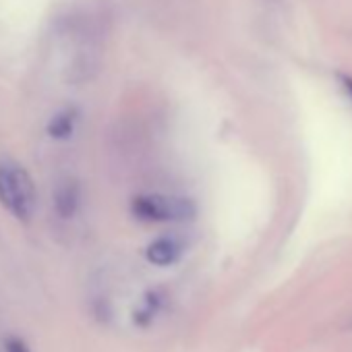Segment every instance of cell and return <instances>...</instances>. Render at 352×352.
I'll use <instances>...</instances> for the list:
<instances>
[{
  "mask_svg": "<svg viewBox=\"0 0 352 352\" xmlns=\"http://www.w3.org/2000/svg\"><path fill=\"white\" fill-rule=\"evenodd\" d=\"M133 214L145 222H183L195 216V206L183 197L141 195L133 201Z\"/></svg>",
  "mask_w": 352,
  "mask_h": 352,
  "instance_id": "7a4b0ae2",
  "label": "cell"
},
{
  "mask_svg": "<svg viewBox=\"0 0 352 352\" xmlns=\"http://www.w3.org/2000/svg\"><path fill=\"white\" fill-rule=\"evenodd\" d=\"M73 126H75V112H60L48 124V133L54 139H67V137H71Z\"/></svg>",
  "mask_w": 352,
  "mask_h": 352,
  "instance_id": "5b68a950",
  "label": "cell"
},
{
  "mask_svg": "<svg viewBox=\"0 0 352 352\" xmlns=\"http://www.w3.org/2000/svg\"><path fill=\"white\" fill-rule=\"evenodd\" d=\"M340 83H342V87H344V91H346V96L352 100V79L350 77H340Z\"/></svg>",
  "mask_w": 352,
  "mask_h": 352,
  "instance_id": "52a82bcc",
  "label": "cell"
},
{
  "mask_svg": "<svg viewBox=\"0 0 352 352\" xmlns=\"http://www.w3.org/2000/svg\"><path fill=\"white\" fill-rule=\"evenodd\" d=\"M79 206V195H77V187L75 185H65L58 189L56 193V210L60 216L71 218L77 212Z\"/></svg>",
  "mask_w": 352,
  "mask_h": 352,
  "instance_id": "277c9868",
  "label": "cell"
},
{
  "mask_svg": "<svg viewBox=\"0 0 352 352\" xmlns=\"http://www.w3.org/2000/svg\"><path fill=\"white\" fill-rule=\"evenodd\" d=\"M0 204L21 222H30L36 212V185L30 172L13 162H0Z\"/></svg>",
  "mask_w": 352,
  "mask_h": 352,
  "instance_id": "6da1fadb",
  "label": "cell"
},
{
  "mask_svg": "<svg viewBox=\"0 0 352 352\" xmlns=\"http://www.w3.org/2000/svg\"><path fill=\"white\" fill-rule=\"evenodd\" d=\"M7 352H30V348L25 346L23 340H19V338H9V340H7Z\"/></svg>",
  "mask_w": 352,
  "mask_h": 352,
  "instance_id": "8992f818",
  "label": "cell"
},
{
  "mask_svg": "<svg viewBox=\"0 0 352 352\" xmlns=\"http://www.w3.org/2000/svg\"><path fill=\"white\" fill-rule=\"evenodd\" d=\"M183 245L174 236H162L147 247V259L153 265H172L174 261H179Z\"/></svg>",
  "mask_w": 352,
  "mask_h": 352,
  "instance_id": "3957f363",
  "label": "cell"
}]
</instances>
